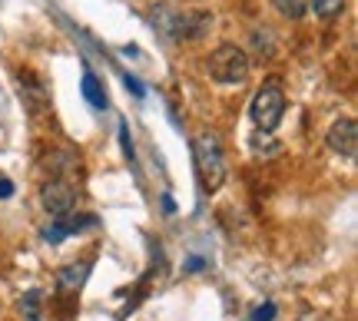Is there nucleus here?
Segmentation results:
<instances>
[{
  "label": "nucleus",
  "instance_id": "f257e3e1",
  "mask_svg": "<svg viewBox=\"0 0 358 321\" xmlns=\"http://www.w3.org/2000/svg\"><path fill=\"white\" fill-rule=\"evenodd\" d=\"M192 153H196V172H199V182H203L206 193H216L219 186L226 182V153L219 146L216 133H199L196 142H192Z\"/></svg>",
  "mask_w": 358,
  "mask_h": 321
},
{
  "label": "nucleus",
  "instance_id": "f03ea898",
  "mask_svg": "<svg viewBox=\"0 0 358 321\" xmlns=\"http://www.w3.org/2000/svg\"><path fill=\"white\" fill-rule=\"evenodd\" d=\"M206 70H209V77L216 83H243L249 77V57L236 43H222V47L209 53Z\"/></svg>",
  "mask_w": 358,
  "mask_h": 321
},
{
  "label": "nucleus",
  "instance_id": "7ed1b4c3",
  "mask_svg": "<svg viewBox=\"0 0 358 321\" xmlns=\"http://www.w3.org/2000/svg\"><path fill=\"white\" fill-rule=\"evenodd\" d=\"M282 113H285V93H282V87L275 80H268L266 87L252 96L249 116H252V123H256L262 133H272V129H279Z\"/></svg>",
  "mask_w": 358,
  "mask_h": 321
},
{
  "label": "nucleus",
  "instance_id": "20e7f679",
  "mask_svg": "<svg viewBox=\"0 0 358 321\" xmlns=\"http://www.w3.org/2000/svg\"><path fill=\"white\" fill-rule=\"evenodd\" d=\"M40 202H43V209H47L50 216H70L73 206H77V189H73V182H66L57 176V179L43 182Z\"/></svg>",
  "mask_w": 358,
  "mask_h": 321
},
{
  "label": "nucleus",
  "instance_id": "39448f33",
  "mask_svg": "<svg viewBox=\"0 0 358 321\" xmlns=\"http://www.w3.org/2000/svg\"><path fill=\"white\" fill-rule=\"evenodd\" d=\"M325 142H329L332 153L345 156V159H355V153H358V123L352 119V116L335 119L332 129H329V136H325Z\"/></svg>",
  "mask_w": 358,
  "mask_h": 321
},
{
  "label": "nucleus",
  "instance_id": "423d86ee",
  "mask_svg": "<svg viewBox=\"0 0 358 321\" xmlns=\"http://www.w3.org/2000/svg\"><path fill=\"white\" fill-rule=\"evenodd\" d=\"M93 225H96V216H60V218H53V225L43 229V239L50 245H57V242H64L66 235H77V232L93 229Z\"/></svg>",
  "mask_w": 358,
  "mask_h": 321
},
{
  "label": "nucleus",
  "instance_id": "0eeeda50",
  "mask_svg": "<svg viewBox=\"0 0 358 321\" xmlns=\"http://www.w3.org/2000/svg\"><path fill=\"white\" fill-rule=\"evenodd\" d=\"M83 96L90 100V106H96V110H106V93H103L100 80H96V73L93 70H83Z\"/></svg>",
  "mask_w": 358,
  "mask_h": 321
},
{
  "label": "nucleus",
  "instance_id": "6e6552de",
  "mask_svg": "<svg viewBox=\"0 0 358 321\" xmlns=\"http://www.w3.org/2000/svg\"><path fill=\"white\" fill-rule=\"evenodd\" d=\"M87 271H90V262H77V265H66V269H60L57 282H60V288H80V285L87 282Z\"/></svg>",
  "mask_w": 358,
  "mask_h": 321
},
{
  "label": "nucleus",
  "instance_id": "1a4fd4ad",
  "mask_svg": "<svg viewBox=\"0 0 358 321\" xmlns=\"http://www.w3.org/2000/svg\"><path fill=\"white\" fill-rule=\"evenodd\" d=\"M308 10H315L319 20H335L345 10V0H308Z\"/></svg>",
  "mask_w": 358,
  "mask_h": 321
},
{
  "label": "nucleus",
  "instance_id": "9d476101",
  "mask_svg": "<svg viewBox=\"0 0 358 321\" xmlns=\"http://www.w3.org/2000/svg\"><path fill=\"white\" fill-rule=\"evenodd\" d=\"M272 7L285 17V20H299L308 13V0H272Z\"/></svg>",
  "mask_w": 358,
  "mask_h": 321
},
{
  "label": "nucleus",
  "instance_id": "9b49d317",
  "mask_svg": "<svg viewBox=\"0 0 358 321\" xmlns=\"http://www.w3.org/2000/svg\"><path fill=\"white\" fill-rule=\"evenodd\" d=\"M40 301H43V298H40L37 288H30V292L20 298V311H24L27 321H40Z\"/></svg>",
  "mask_w": 358,
  "mask_h": 321
},
{
  "label": "nucleus",
  "instance_id": "f8f14e48",
  "mask_svg": "<svg viewBox=\"0 0 358 321\" xmlns=\"http://www.w3.org/2000/svg\"><path fill=\"white\" fill-rule=\"evenodd\" d=\"M275 318V305L268 301V305H262V308H256V315H252V321H272Z\"/></svg>",
  "mask_w": 358,
  "mask_h": 321
},
{
  "label": "nucleus",
  "instance_id": "ddd939ff",
  "mask_svg": "<svg viewBox=\"0 0 358 321\" xmlns=\"http://www.w3.org/2000/svg\"><path fill=\"white\" fill-rule=\"evenodd\" d=\"M123 83H127V90H133V96H146V90H143V83L136 77H129V73H127V77H123Z\"/></svg>",
  "mask_w": 358,
  "mask_h": 321
},
{
  "label": "nucleus",
  "instance_id": "4468645a",
  "mask_svg": "<svg viewBox=\"0 0 358 321\" xmlns=\"http://www.w3.org/2000/svg\"><path fill=\"white\" fill-rule=\"evenodd\" d=\"M13 195V182L7 176H0V199H10Z\"/></svg>",
  "mask_w": 358,
  "mask_h": 321
}]
</instances>
